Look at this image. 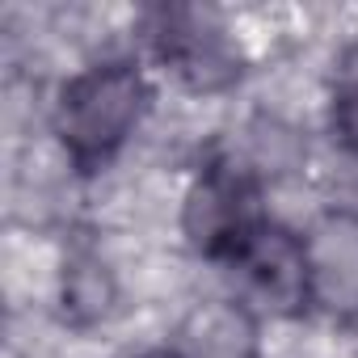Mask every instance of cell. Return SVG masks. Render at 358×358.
<instances>
[{
	"mask_svg": "<svg viewBox=\"0 0 358 358\" xmlns=\"http://www.w3.org/2000/svg\"><path fill=\"white\" fill-rule=\"evenodd\" d=\"M110 299H114V287H110V274H106L101 257L97 253L68 257V266H64V312L76 324H85V320L106 316Z\"/></svg>",
	"mask_w": 358,
	"mask_h": 358,
	"instance_id": "7",
	"label": "cell"
},
{
	"mask_svg": "<svg viewBox=\"0 0 358 358\" xmlns=\"http://www.w3.org/2000/svg\"><path fill=\"white\" fill-rule=\"evenodd\" d=\"M324 118H329V135L345 156H358V38L345 43L333 64H329V80H324Z\"/></svg>",
	"mask_w": 358,
	"mask_h": 358,
	"instance_id": "6",
	"label": "cell"
},
{
	"mask_svg": "<svg viewBox=\"0 0 358 358\" xmlns=\"http://www.w3.org/2000/svg\"><path fill=\"white\" fill-rule=\"evenodd\" d=\"M152 80L139 59L110 55L72 72L51 101V131L80 177L106 173L152 114Z\"/></svg>",
	"mask_w": 358,
	"mask_h": 358,
	"instance_id": "1",
	"label": "cell"
},
{
	"mask_svg": "<svg viewBox=\"0 0 358 358\" xmlns=\"http://www.w3.org/2000/svg\"><path fill=\"white\" fill-rule=\"evenodd\" d=\"M266 220V182L249 160L236 152H211L194 169L182 199V236L199 257L228 266Z\"/></svg>",
	"mask_w": 358,
	"mask_h": 358,
	"instance_id": "3",
	"label": "cell"
},
{
	"mask_svg": "<svg viewBox=\"0 0 358 358\" xmlns=\"http://www.w3.org/2000/svg\"><path fill=\"white\" fill-rule=\"evenodd\" d=\"M224 274L236 287V303L253 316L295 320L316 308L312 241L278 220H266L224 266Z\"/></svg>",
	"mask_w": 358,
	"mask_h": 358,
	"instance_id": "4",
	"label": "cell"
},
{
	"mask_svg": "<svg viewBox=\"0 0 358 358\" xmlns=\"http://www.w3.org/2000/svg\"><path fill=\"white\" fill-rule=\"evenodd\" d=\"M182 358H262L257 345V316L245 312L236 299H220L199 308L173 341Z\"/></svg>",
	"mask_w": 358,
	"mask_h": 358,
	"instance_id": "5",
	"label": "cell"
},
{
	"mask_svg": "<svg viewBox=\"0 0 358 358\" xmlns=\"http://www.w3.org/2000/svg\"><path fill=\"white\" fill-rule=\"evenodd\" d=\"M139 43L173 85L194 97H224L249 72L236 30L211 5H148L139 13Z\"/></svg>",
	"mask_w": 358,
	"mask_h": 358,
	"instance_id": "2",
	"label": "cell"
},
{
	"mask_svg": "<svg viewBox=\"0 0 358 358\" xmlns=\"http://www.w3.org/2000/svg\"><path fill=\"white\" fill-rule=\"evenodd\" d=\"M127 358H182L177 345H152V350H139V354H127Z\"/></svg>",
	"mask_w": 358,
	"mask_h": 358,
	"instance_id": "8",
	"label": "cell"
}]
</instances>
